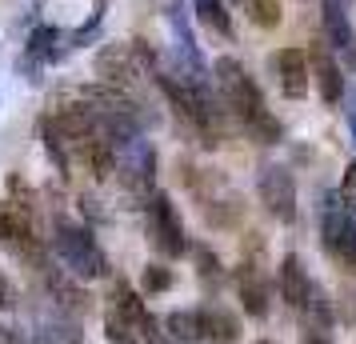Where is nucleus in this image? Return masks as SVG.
<instances>
[{
	"label": "nucleus",
	"instance_id": "dca6fc26",
	"mask_svg": "<svg viewBox=\"0 0 356 344\" xmlns=\"http://www.w3.org/2000/svg\"><path fill=\"white\" fill-rule=\"evenodd\" d=\"M193 8H196V17L204 20L212 33L232 36V20H228V13H225V4H220V0H193Z\"/></svg>",
	"mask_w": 356,
	"mask_h": 344
},
{
	"label": "nucleus",
	"instance_id": "6ab92c4d",
	"mask_svg": "<svg viewBox=\"0 0 356 344\" xmlns=\"http://www.w3.org/2000/svg\"><path fill=\"white\" fill-rule=\"evenodd\" d=\"M56 40H60V33L56 28H36L33 36H29V56H36V60H52L56 56Z\"/></svg>",
	"mask_w": 356,
	"mask_h": 344
},
{
	"label": "nucleus",
	"instance_id": "bb28decb",
	"mask_svg": "<svg viewBox=\"0 0 356 344\" xmlns=\"http://www.w3.org/2000/svg\"><path fill=\"white\" fill-rule=\"evenodd\" d=\"M300 344H332V336H328L324 328H305V332H300Z\"/></svg>",
	"mask_w": 356,
	"mask_h": 344
},
{
	"label": "nucleus",
	"instance_id": "a878e982",
	"mask_svg": "<svg viewBox=\"0 0 356 344\" xmlns=\"http://www.w3.org/2000/svg\"><path fill=\"white\" fill-rule=\"evenodd\" d=\"M104 332H108V344H136V341L129 336V325H124V316H120V312H108Z\"/></svg>",
	"mask_w": 356,
	"mask_h": 344
},
{
	"label": "nucleus",
	"instance_id": "9d476101",
	"mask_svg": "<svg viewBox=\"0 0 356 344\" xmlns=\"http://www.w3.org/2000/svg\"><path fill=\"white\" fill-rule=\"evenodd\" d=\"M200 312V341L204 344H241V320L225 304H204Z\"/></svg>",
	"mask_w": 356,
	"mask_h": 344
},
{
	"label": "nucleus",
	"instance_id": "f03ea898",
	"mask_svg": "<svg viewBox=\"0 0 356 344\" xmlns=\"http://www.w3.org/2000/svg\"><path fill=\"white\" fill-rule=\"evenodd\" d=\"M56 256L65 264L68 272L76 280H92L104 272V256H100L97 240H92V232L81 229V224H72V220H56Z\"/></svg>",
	"mask_w": 356,
	"mask_h": 344
},
{
	"label": "nucleus",
	"instance_id": "1a4fd4ad",
	"mask_svg": "<svg viewBox=\"0 0 356 344\" xmlns=\"http://www.w3.org/2000/svg\"><path fill=\"white\" fill-rule=\"evenodd\" d=\"M321 24H324L328 49L356 52V33H353V20H348V0H321Z\"/></svg>",
	"mask_w": 356,
	"mask_h": 344
},
{
	"label": "nucleus",
	"instance_id": "7ed1b4c3",
	"mask_svg": "<svg viewBox=\"0 0 356 344\" xmlns=\"http://www.w3.org/2000/svg\"><path fill=\"white\" fill-rule=\"evenodd\" d=\"M148 240L168 261H180L188 252V232H184V220H180L168 193H156L148 200Z\"/></svg>",
	"mask_w": 356,
	"mask_h": 344
},
{
	"label": "nucleus",
	"instance_id": "2eb2a0df",
	"mask_svg": "<svg viewBox=\"0 0 356 344\" xmlns=\"http://www.w3.org/2000/svg\"><path fill=\"white\" fill-rule=\"evenodd\" d=\"M33 236V224H29V216L13 208V204H0V240L4 245H17V240H29Z\"/></svg>",
	"mask_w": 356,
	"mask_h": 344
},
{
	"label": "nucleus",
	"instance_id": "4be33fe9",
	"mask_svg": "<svg viewBox=\"0 0 356 344\" xmlns=\"http://www.w3.org/2000/svg\"><path fill=\"white\" fill-rule=\"evenodd\" d=\"M49 288H52V296H65V304H68V309H76V312L84 309V293H81V288H76V284H72L68 277L52 272V277H49Z\"/></svg>",
	"mask_w": 356,
	"mask_h": 344
},
{
	"label": "nucleus",
	"instance_id": "5701e85b",
	"mask_svg": "<svg viewBox=\"0 0 356 344\" xmlns=\"http://www.w3.org/2000/svg\"><path fill=\"white\" fill-rule=\"evenodd\" d=\"M196 272H200V280H204V288H216V280H220V261L212 256L209 248H196Z\"/></svg>",
	"mask_w": 356,
	"mask_h": 344
},
{
	"label": "nucleus",
	"instance_id": "393cba45",
	"mask_svg": "<svg viewBox=\"0 0 356 344\" xmlns=\"http://www.w3.org/2000/svg\"><path fill=\"white\" fill-rule=\"evenodd\" d=\"M136 328L145 332V344H177L172 336H168V332H164V325H161V320H156V316H148V312H145V320H140Z\"/></svg>",
	"mask_w": 356,
	"mask_h": 344
},
{
	"label": "nucleus",
	"instance_id": "4468645a",
	"mask_svg": "<svg viewBox=\"0 0 356 344\" xmlns=\"http://www.w3.org/2000/svg\"><path fill=\"white\" fill-rule=\"evenodd\" d=\"M164 332L172 336V341L180 344H196L200 341V312H188V309H177V312H168L164 316Z\"/></svg>",
	"mask_w": 356,
	"mask_h": 344
},
{
	"label": "nucleus",
	"instance_id": "a211bd4d",
	"mask_svg": "<svg viewBox=\"0 0 356 344\" xmlns=\"http://www.w3.org/2000/svg\"><path fill=\"white\" fill-rule=\"evenodd\" d=\"M241 4L257 28H276L280 24V0H241Z\"/></svg>",
	"mask_w": 356,
	"mask_h": 344
},
{
	"label": "nucleus",
	"instance_id": "f3484780",
	"mask_svg": "<svg viewBox=\"0 0 356 344\" xmlns=\"http://www.w3.org/2000/svg\"><path fill=\"white\" fill-rule=\"evenodd\" d=\"M113 300H116V312L124 316V325H140V320H145V304L136 300V293H132V288L124 284V280H116Z\"/></svg>",
	"mask_w": 356,
	"mask_h": 344
},
{
	"label": "nucleus",
	"instance_id": "ddd939ff",
	"mask_svg": "<svg viewBox=\"0 0 356 344\" xmlns=\"http://www.w3.org/2000/svg\"><path fill=\"white\" fill-rule=\"evenodd\" d=\"M132 44H108V49H100L97 56V68L100 76H108V81H129L132 76Z\"/></svg>",
	"mask_w": 356,
	"mask_h": 344
},
{
	"label": "nucleus",
	"instance_id": "412c9836",
	"mask_svg": "<svg viewBox=\"0 0 356 344\" xmlns=\"http://www.w3.org/2000/svg\"><path fill=\"white\" fill-rule=\"evenodd\" d=\"M140 284H145V293H168V288L177 284V277H172V268H168V264H148Z\"/></svg>",
	"mask_w": 356,
	"mask_h": 344
},
{
	"label": "nucleus",
	"instance_id": "cd10ccee",
	"mask_svg": "<svg viewBox=\"0 0 356 344\" xmlns=\"http://www.w3.org/2000/svg\"><path fill=\"white\" fill-rule=\"evenodd\" d=\"M13 304V284H8V277L0 272V309H8Z\"/></svg>",
	"mask_w": 356,
	"mask_h": 344
},
{
	"label": "nucleus",
	"instance_id": "6e6552de",
	"mask_svg": "<svg viewBox=\"0 0 356 344\" xmlns=\"http://www.w3.org/2000/svg\"><path fill=\"white\" fill-rule=\"evenodd\" d=\"M236 293H241V304L248 316H268L273 309V288H268V280L260 272V264H241L236 268Z\"/></svg>",
	"mask_w": 356,
	"mask_h": 344
},
{
	"label": "nucleus",
	"instance_id": "c85d7f7f",
	"mask_svg": "<svg viewBox=\"0 0 356 344\" xmlns=\"http://www.w3.org/2000/svg\"><path fill=\"white\" fill-rule=\"evenodd\" d=\"M257 344H276V341H257Z\"/></svg>",
	"mask_w": 356,
	"mask_h": 344
},
{
	"label": "nucleus",
	"instance_id": "39448f33",
	"mask_svg": "<svg viewBox=\"0 0 356 344\" xmlns=\"http://www.w3.org/2000/svg\"><path fill=\"white\" fill-rule=\"evenodd\" d=\"M273 72L276 84L289 100H305L308 97V81H312V68H308V52L300 49H280L273 52Z\"/></svg>",
	"mask_w": 356,
	"mask_h": 344
},
{
	"label": "nucleus",
	"instance_id": "20e7f679",
	"mask_svg": "<svg viewBox=\"0 0 356 344\" xmlns=\"http://www.w3.org/2000/svg\"><path fill=\"white\" fill-rule=\"evenodd\" d=\"M257 193H260V204L268 208L273 220H280V224H292L296 220V181H292V172L284 164H264L260 168Z\"/></svg>",
	"mask_w": 356,
	"mask_h": 344
},
{
	"label": "nucleus",
	"instance_id": "f257e3e1",
	"mask_svg": "<svg viewBox=\"0 0 356 344\" xmlns=\"http://www.w3.org/2000/svg\"><path fill=\"white\" fill-rule=\"evenodd\" d=\"M216 84H220V100L225 108H232V116L244 124V132L257 140V145H280L284 140V124L268 113L260 84L248 76V68L232 56L216 60Z\"/></svg>",
	"mask_w": 356,
	"mask_h": 344
},
{
	"label": "nucleus",
	"instance_id": "0eeeda50",
	"mask_svg": "<svg viewBox=\"0 0 356 344\" xmlns=\"http://www.w3.org/2000/svg\"><path fill=\"white\" fill-rule=\"evenodd\" d=\"M308 65H312L316 92L324 97V104H340V100H344V72H340V65L332 60L328 40H324V44H312V52H308Z\"/></svg>",
	"mask_w": 356,
	"mask_h": 344
},
{
	"label": "nucleus",
	"instance_id": "423d86ee",
	"mask_svg": "<svg viewBox=\"0 0 356 344\" xmlns=\"http://www.w3.org/2000/svg\"><path fill=\"white\" fill-rule=\"evenodd\" d=\"M276 288H280V296H284V304L296 312H305L308 304V296H312V277H308V268L305 261L296 256V252H289L284 261H280V268H276Z\"/></svg>",
	"mask_w": 356,
	"mask_h": 344
},
{
	"label": "nucleus",
	"instance_id": "f8f14e48",
	"mask_svg": "<svg viewBox=\"0 0 356 344\" xmlns=\"http://www.w3.org/2000/svg\"><path fill=\"white\" fill-rule=\"evenodd\" d=\"M81 161L88 164V172H92L97 181H104V177H113V172H116V148H113V140H104V136H97V140H88V145H81Z\"/></svg>",
	"mask_w": 356,
	"mask_h": 344
},
{
	"label": "nucleus",
	"instance_id": "b1692460",
	"mask_svg": "<svg viewBox=\"0 0 356 344\" xmlns=\"http://www.w3.org/2000/svg\"><path fill=\"white\" fill-rule=\"evenodd\" d=\"M332 261H340L348 272H356V220H353V229L344 232V240L337 245V252H332Z\"/></svg>",
	"mask_w": 356,
	"mask_h": 344
},
{
	"label": "nucleus",
	"instance_id": "aec40b11",
	"mask_svg": "<svg viewBox=\"0 0 356 344\" xmlns=\"http://www.w3.org/2000/svg\"><path fill=\"white\" fill-rule=\"evenodd\" d=\"M40 136H44V148H49V156H52V164L65 172V164H68V156H65V148H60V129H56V120L52 116H44V124H40Z\"/></svg>",
	"mask_w": 356,
	"mask_h": 344
},
{
	"label": "nucleus",
	"instance_id": "9b49d317",
	"mask_svg": "<svg viewBox=\"0 0 356 344\" xmlns=\"http://www.w3.org/2000/svg\"><path fill=\"white\" fill-rule=\"evenodd\" d=\"M120 164H124V177H129L136 188H145V184L156 177V152H152V145H148L145 136H136V140H129V145H124Z\"/></svg>",
	"mask_w": 356,
	"mask_h": 344
}]
</instances>
